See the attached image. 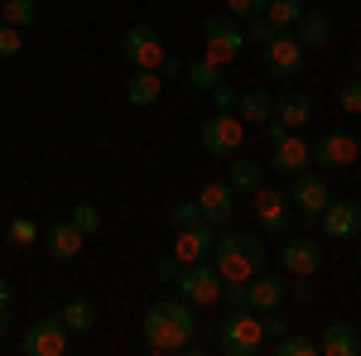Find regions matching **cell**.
Instances as JSON below:
<instances>
[{
    "mask_svg": "<svg viewBox=\"0 0 361 356\" xmlns=\"http://www.w3.org/2000/svg\"><path fill=\"white\" fill-rule=\"evenodd\" d=\"M145 342L159 356H183L197 347V318L188 299H159L145 308Z\"/></svg>",
    "mask_w": 361,
    "mask_h": 356,
    "instance_id": "cell-1",
    "label": "cell"
},
{
    "mask_svg": "<svg viewBox=\"0 0 361 356\" xmlns=\"http://www.w3.org/2000/svg\"><path fill=\"white\" fill-rule=\"evenodd\" d=\"M265 241L255 236V231H217V250H212V265L222 279H250V274L265 265Z\"/></svg>",
    "mask_w": 361,
    "mask_h": 356,
    "instance_id": "cell-2",
    "label": "cell"
},
{
    "mask_svg": "<svg viewBox=\"0 0 361 356\" xmlns=\"http://www.w3.org/2000/svg\"><path fill=\"white\" fill-rule=\"evenodd\" d=\"M217 347L226 356H255L265 347V323L255 308H231L222 318V332H217Z\"/></svg>",
    "mask_w": 361,
    "mask_h": 356,
    "instance_id": "cell-3",
    "label": "cell"
},
{
    "mask_svg": "<svg viewBox=\"0 0 361 356\" xmlns=\"http://www.w3.org/2000/svg\"><path fill=\"white\" fill-rule=\"evenodd\" d=\"M241 140H246V121H241L236 111H212V116L197 125V145H202V154H212V159H231V154L241 149Z\"/></svg>",
    "mask_w": 361,
    "mask_h": 356,
    "instance_id": "cell-4",
    "label": "cell"
},
{
    "mask_svg": "<svg viewBox=\"0 0 361 356\" xmlns=\"http://www.w3.org/2000/svg\"><path fill=\"white\" fill-rule=\"evenodd\" d=\"M241 44H246V34L236 29V20H226V15H207L202 20V58H212L217 68H231Z\"/></svg>",
    "mask_w": 361,
    "mask_h": 356,
    "instance_id": "cell-5",
    "label": "cell"
},
{
    "mask_svg": "<svg viewBox=\"0 0 361 356\" xmlns=\"http://www.w3.org/2000/svg\"><path fill=\"white\" fill-rule=\"evenodd\" d=\"M222 274H217V265H207V260H193V265H183L178 270V279H173V289H178V299H188L193 308H207V303L222 299Z\"/></svg>",
    "mask_w": 361,
    "mask_h": 356,
    "instance_id": "cell-6",
    "label": "cell"
},
{
    "mask_svg": "<svg viewBox=\"0 0 361 356\" xmlns=\"http://www.w3.org/2000/svg\"><path fill=\"white\" fill-rule=\"evenodd\" d=\"M68 337H73V332L63 328V318H58V313H44L39 323L25 328L20 347H25V356H63L68 352Z\"/></svg>",
    "mask_w": 361,
    "mask_h": 356,
    "instance_id": "cell-7",
    "label": "cell"
},
{
    "mask_svg": "<svg viewBox=\"0 0 361 356\" xmlns=\"http://www.w3.org/2000/svg\"><path fill=\"white\" fill-rule=\"evenodd\" d=\"M318 226H323V236H333V241H357L361 236V202L357 197H328Z\"/></svg>",
    "mask_w": 361,
    "mask_h": 356,
    "instance_id": "cell-8",
    "label": "cell"
},
{
    "mask_svg": "<svg viewBox=\"0 0 361 356\" xmlns=\"http://www.w3.org/2000/svg\"><path fill=\"white\" fill-rule=\"evenodd\" d=\"M121 58H126L130 68H154V73H159L164 39H159L149 25H130V29H126V39H121Z\"/></svg>",
    "mask_w": 361,
    "mask_h": 356,
    "instance_id": "cell-9",
    "label": "cell"
},
{
    "mask_svg": "<svg viewBox=\"0 0 361 356\" xmlns=\"http://www.w3.org/2000/svg\"><path fill=\"white\" fill-rule=\"evenodd\" d=\"M328 197H333V192H328V183H323L318 173H308V168H304V173H294V188H289V207H294V212H299L308 226L323 217Z\"/></svg>",
    "mask_w": 361,
    "mask_h": 356,
    "instance_id": "cell-10",
    "label": "cell"
},
{
    "mask_svg": "<svg viewBox=\"0 0 361 356\" xmlns=\"http://www.w3.org/2000/svg\"><path fill=\"white\" fill-rule=\"evenodd\" d=\"M304 44L294 39V34H275L270 44H265V73L279 78V82H289V78H299V68H304Z\"/></svg>",
    "mask_w": 361,
    "mask_h": 356,
    "instance_id": "cell-11",
    "label": "cell"
},
{
    "mask_svg": "<svg viewBox=\"0 0 361 356\" xmlns=\"http://www.w3.org/2000/svg\"><path fill=\"white\" fill-rule=\"evenodd\" d=\"M250 212H255V226L260 231H284L294 207H289V192H275V188L260 183V188L250 192Z\"/></svg>",
    "mask_w": 361,
    "mask_h": 356,
    "instance_id": "cell-12",
    "label": "cell"
},
{
    "mask_svg": "<svg viewBox=\"0 0 361 356\" xmlns=\"http://www.w3.org/2000/svg\"><path fill=\"white\" fill-rule=\"evenodd\" d=\"M313 164H318V168L357 164V135H347V130H328V135H318V140H313Z\"/></svg>",
    "mask_w": 361,
    "mask_h": 356,
    "instance_id": "cell-13",
    "label": "cell"
},
{
    "mask_svg": "<svg viewBox=\"0 0 361 356\" xmlns=\"http://www.w3.org/2000/svg\"><path fill=\"white\" fill-rule=\"evenodd\" d=\"M308 159H313V145H308L299 130H289L284 140L270 145V168H275V173H289V178H294V173L308 168Z\"/></svg>",
    "mask_w": 361,
    "mask_h": 356,
    "instance_id": "cell-14",
    "label": "cell"
},
{
    "mask_svg": "<svg viewBox=\"0 0 361 356\" xmlns=\"http://www.w3.org/2000/svg\"><path fill=\"white\" fill-rule=\"evenodd\" d=\"M212 250H217V226H212V221L183 226V231H178V241H173V255H178L183 265H193V260H207Z\"/></svg>",
    "mask_w": 361,
    "mask_h": 356,
    "instance_id": "cell-15",
    "label": "cell"
},
{
    "mask_svg": "<svg viewBox=\"0 0 361 356\" xmlns=\"http://www.w3.org/2000/svg\"><path fill=\"white\" fill-rule=\"evenodd\" d=\"M279 260H284L289 274H318V265H323V246L304 231V236H289V241L279 246Z\"/></svg>",
    "mask_w": 361,
    "mask_h": 356,
    "instance_id": "cell-16",
    "label": "cell"
},
{
    "mask_svg": "<svg viewBox=\"0 0 361 356\" xmlns=\"http://www.w3.org/2000/svg\"><path fill=\"white\" fill-rule=\"evenodd\" d=\"M197 207H202V221H212V226H231V212H236V192L226 178L217 183H207V188L197 192Z\"/></svg>",
    "mask_w": 361,
    "mask_h": 356,
    "instance_id": "cell-17",
    "label": "cell"
},
{
    "mask_svg": "<svg viewBox=\"0 0 361 356\" xmlns=\"http://www.w3.org/2000/svg\"><path fill=\"white\" fill-rule=\"evenodd\" d=\"M284 294H289V289H284V279H279V274H260V270H255L246 279V303L255 308V313L279 308V303H284Z\"/></svg>",
    "mask_w": 361,
    "mask_h": 356,
    "instance_id": "cell-18",
    "label": "cell"
},
{
    "mask_svg": "<svg viewBox=\"0 0 361 356\" xmlns=\"http://www.w3.org/2000/svg\"><path fill=\"white\" fill-rule=\"evenodd\" d=\"M82 231L73 226V217H63V221H54L49 231H44V250L54 255V260H78V250H82Z\"/></svg>",
    "mask_w": 361,
    "mask_h": 356,
    "instance_id": "cell-19",
    "label": "cell"
},
{
    "mask_svg": "<svg viewBox=\"0 0 361 356\" xmlns=\"http://www.w3.org/2000/svg\"><path fill=\"white\" fill-rule=\"evenodd\" d=\"M159 97H164V78H159L154 68H135L130 82H126V102H130V106H154Z\"/></svg>",
    "mask_w": 361,
    "mask_h": 356,
    "instance_id": "cell-20",
    "label": "cell"
},
{
    "mask_svg": "<svg viewBox=\"0 0 361 356\" xmlns=\"http://www.w3.org/2000/svg\"><path fill=\"white\" fill-rule=\"evenodd\" d=\"M275 121H284L289 130H304L308 121H313V102H308V92H279V97H275Z\"/></svg>",
    "mask_w": 361,
    "mask_h": 356,
    "instance_id": "cell-21",
    "label": "cell"
},
{
    "mask_svg": "<svg viewBox=\"0 0 361 356\" xmlns=\"http://www.w3.org/2000/svg\"><path fill=\"white\" fill-rule=\"evenodd\" d=\"M289 34H294L304 49H323V44L333 39V20H328L323 10H304V15H299V25L289 29Z\"/></svg>",
    "mask_w": 361,
    "mask_h": 356,
    "instance_id": "cell-22",
    "label": "cell"
},
{
    "mask_svg": "<svg viewBox=\"0 0 361 356\" xmlns=\"http://www.w3.org/2000/svg\"><path fill=\"white\" fill-rule=\"evenodd\" d=\"M318 352L323 356H357L361 352V337L352 323H328L323 337H318Z\"/></svg>",
    "mask_w": 361,
    "mask_h": 356,
    "instance_id": "cell-23",
    "label": "cell"
},
{
    "mask_svg": "<svg viewBox=\"0 0 361 356\" xmlns=\"http://www.w3.org/2000/svg\"><path fill=\"white\" fill-rule=\"evenodd\" d=\"M226 183H231V192H246V197H250V192L265 183V164H255V159H246V154H231Z\"/></svg>",
    "mask_w": 361,
    "mask_h": 356,
    "instance_id": "cell-24",
    "label": "cell"
},
{
    "mask_svg": "<svg viewBox=\"0 0 361 356\" xmlns=\"http://www.w3.org/2000/svg\"><path fill=\"white\" fill-rule=\"evenodd\" d=\"M236 116H241L246 125H265V121L275 116L270 92H241V97H236Z\"/></svg>",
    "mask_w": 361,
    "mask_h": 356,
    "instance_id": "cell-25",
    "label": "cell"
},
{
    "mask_svg": "<svg viewBox=\"0 0 361 356\" xmlns=\"http://www.w3.org/2000/svg\"><path fill=\"white\" fill-rule=\"evenodd\" d=\"M183 82L193 87V92H212V87L222 82V68L212 58H193V63H183Z\"/></svg>",
    "mask_w": 361,
    "mask_h": 356,
    "instance_id": "cell-26",
    "label": "cell"
},
{
    "mask_svg": "<svg viewBox=\"0 0 361 356\" xmlns=\"http://www.w3.org/2000/svg\"><path fill=\"white\" fill-rule=\"evenodd\" d=\"M58 318H63L68 332H87L92 323H97V303L92 299H68L63 308H58Z\"/></svg>",
    "mask_w": 361,
    "mask_h": 356,
    "instance_id": "cell-27",
    "label": "cell"
},
{
    "mask_svg": "<svg viewBox=\"0 0 361 356\" xmlns=\"http://www.w3.org/2000/svg\"><path fill=\"white\" fill-rule=\"evenodd\" d=\"M299 15H304V5H299V0H270V5H265V20H270L279 34H289V29L299 25Z\"/></svg>",
    "mask_w": 361,
    "mask_h": 356,
    "instance_id": "cell-28",
    "label": "cell"
},
{
    "mask_svg": "<svg viewBox=\"0 0 361 356\" xmlns=\"http://www.w3.org/2000/svg\"><path fill=\"white\" fill-rule=\"evenodd\" d=\"M0 20L15 29H29L39 20V0H5V10H0Z\"/></svg>",
    "mask_w": 361,
    "mask_h": 356,
    "instance_id": "cell-29",
    "label": "cell"
},
{
    "mask_svg": "<svg viewBox=\"0 0 361 356\" xmlns=\"http://www.w3.org/2000/svg\"><path fill=\"white\" fill-rule=\"evenodd\" d=\"M270 347H275V356H318V342L304 337V332H284V337H275Z\"/></svg>",
    "mask_w": 361,
    "mask_h": 356,
    "instance_id": "cell-30",
    "label": "cell"
},
{
    "mask_svg": "<svg viewBox=\"0 0 361 356\" xmlns=\"http://www.w3.org/2000/svg\"><path fill=\"white\" fill-rule=\"evenodd\" d=\"M68 217H73V226H78L82 236H92V231H102V207H97V202H78V207H73Z\"/></svg>",
    "mask_w": 361,
    "mask_h": 356,
    "instance_id": "cell-31",
    "label": "cell"
},
{
    "mask_svg": "<svg viewBox=\"0 0 361 356\" xmlns=\"http://www.w3.org/2000/svg\"><path fill=\"white\" fill-rule=\"evenodd\" d=\"M5 241H10L15 250H20V246H34V241H39V226H34L29 217H15V221H10V231H5Z\"/></svg>",
    "mask_w": 361,
    "mask_h": 356,
    "instance_id": "cell-32",
    "label": "cell"
},
{
    "mask_svg": "<svg viewBox=\"0 0 361 356\" xmlns=\"http://www.w3.org/2000/svg\"><path fill=\"white\" fill-rule=\"evenodd\" d=\"M173 231H183V226H197L202 221V207H197V197H183V202H173Z\"/></svg>",
    "mask_w": 361,
    "mask_h": 356,
    "instance_id": "cell-33",
    "label": "cell"
},
{
    "mask_svg": "<svg viewBox=\"0 0 361 356\" xmlns=\"http://www.w3.org/2000/svg\"><path fill=\"white\" fill-rule=\"evenodd\" d=\"M241 34H246L250 44H260V49H265V44H270V39H275L279 29L270 25V20H265V15H250V20H246V29H241Z\"/></svg>",
    "mask_w": 361,
    "mask_h": 356,
    "instance_id": "cell-34",
    "label": "cell"
},
{
    "mask_svg": "<svg viewBox=\"0 0 361 356\" xmlns=\"http://www.w3.org/2000/svg\"><path fill=\"white\" fill-rule=\"evenodd\" d=\"M20 49H25V39H20V29H15V25H5V20H0V63H10V58L20 54Z\"/></svg>",
    "mask_w": 361,
    "mask_h": 356,
    "instance_id": "cell-35",
    "label": "cell"
},
{
    "mask_svg": "<svg viewBox=\"0 0 361 356\" xmlns=\"http://www.w3.org/2000/svg\"><path fill=\"white\" fill-rule=\"evenodd\" d=\"M337 106L347 111V116H361V78L342 82V92H337Z\"/></svg>",
    "mask_w": 361,
    "mask_h": 356,
    "instance_id": "cell-36",
    "label": "cell"
},
{
    "mask_svg": "<svg viewBox=\"0 0 361 356\" xmlns=\"http://www.w3.org/2000/svg\"><path fill=\"white\" fill-rule=\"evenodd\" d=\"M178 270H183V260H178V255H173V250H169V255H159V260H154V279H164V284H173V279H178Z\"/></svg>",
    "mask_w": 361,
    "mask_h": 356,
    "instance_id": "cell-37",
    "label": "cell"
},
{
    "mask_svg": "<svg viewBox=\"0 0 361 356\" xmlns=\"http://www.w3.org/2000/svg\"><path fill=\"white\" fill-rule=\"evenodd\" d=\"M260 323H265V342H275V337H284V332H289V318H284L279 308H270V313H260Z\"/></svg>",
    "mask_w": 361,
    "mask_h": 356,
    "instance_id": "cell-38",
    "label": "cell"
},
{
    "mask_svg": "<svg viewBox=\"0 0 361 356\" xmlns=\"http://www.w3.org/2000/svg\"><path fill=\"white\" fill-rule=\"evenodd\" d=\"M265 5H270V0H226L231 20H250V15H265Z\"/></svg>",
    "mask_w": 361,
    "mask_h": 356,
    "instance_id": "cell-39",
    "label": "cell"
},
{
    "mask_svg": "<svg viewBox=\"0 0 361 356\" xmlns=\"http://www.w3.org/2000/svg\"><path fill=\"white\" fill-rule=\"evenodd\" d=\"M207 97H212V106H217V111H236V97H241V92H236L231 82H217Z\"/></svg>",
    "mask_w": 361,
    "mask_h": 356,
    "instance_id": "cell-40",
    "label": "cell"
},
{
    "mask_svg": "<svg viewBox=\"0 0 361 356\" xmlns=\"http://www.w3.org/2000/svg\"><path fill=\"white\" fill-rule=\"evenodd\" d=\"M294 299H299V303H313V299H318V284H313V274H294Z\"/></svg>",
    "mask_w": 361,
    "mask_h": 356,
    "instance_id": "cell-41",
    "label": "cell"
},
{
    "mask_svg": "<svg viewBox=\"0 0 361 356\" xmlns=\"http://www.w3.org/2000/svg\"><path fill=\"white\" fill-rule=\"evenodd\" d=\"M159 78H164V82H169V78H183V58L164 54V58H159Z\"/></svg>",
    "mask_w": 361,
    "mask_h": 356,
    "instance_id": "cell-42",
    "label": "cell"
},
{
    "mask_svg": "<svg viewBox=\"0 0 361 356\" xmlns=\"http://www.w3.org/2000/svg\"><path fill=\"white\" fill-rule=\"evenodd\" d=\"M284 135H289V125H284V121H265V140H270V145L284 140Z\"/></svg>",
    "mask_w": 361,
    "mask_h": 356,
    "instance_id": "cell-43",
    "label": "cell"
},
{
    "mask_svg": "<svg viewBox=\"0 0 361 356\" xmlns=\"http://www.w3.org/2000/svg\"><path fill=\"white\" fill-rule=\"evenodd\" d=\"M10 299H15V284H10V279L0 274V308H10Z\"/></svg>",
    "mask_w": 361,
    "mask_h": 356,
    "instance_id": "cell-44",
    "label": "cell"
},
{
    "mask_svg": "<svg viewBox=\"0 0 361 356\" xmlns=\"http://www.w3.org/2000/svg\"><path fill=\"white\" fill-rule=\"evenodd\" d=\"M5 332H10V308H0V342H5Z\"/></svg>",
    "mask_w": 361,
    "mask_h": 356,
    "instance_id": "cell-45",
    "label": "cell"
},
{
    "mask_svg": "<svg viewBox=\"0 0 361 356\" xmlns=\"http://www.w3.org/2000/svg\"><path fill=\"white\" fill-rule=\"evenodd\" d=\"M357 78H361V54H357Z\"/></svg>",
    "mask_w": 361,
    "mask_h": 356,
    "instance_id": "cell-46",
    "label": "cell"
},
{
    "mask_svg": "<svg viewBox=\"0 0 361 356\" xmlns=\"http://www.w3.org/2000/svg\"><path fill=\"white\" fill-rule=\"evenodd\" d=\"M357 159H361V140H357Z\"/></svg>",
    "mask_w": 361,
    "mask_h": 356,
    "instance_id": "cell-47",
    "label": "cell"
},
{
    "mask_svg": "<svg viewBox=\"0 0 361 356\" xmlns=\"http://www.w3.org/2000/svg\"><path fill=\"white\" fill-rule=\"evenodd\" d=\"M357 270H361V250H357Z\"/></svg>",
    "mask_w": 361,
    "mask_h": 356,
    "instance_id": "cell-48",
    "label": "cell"
}]
</instances>
